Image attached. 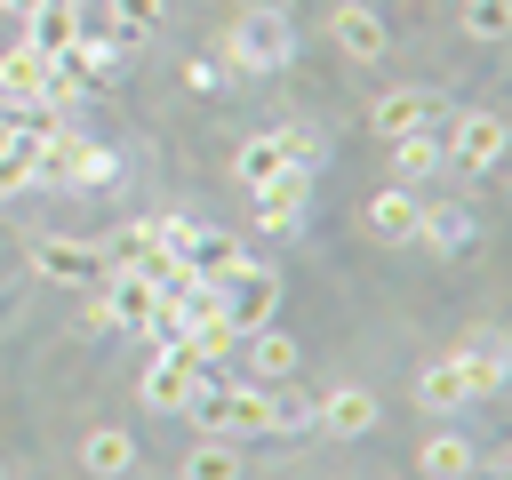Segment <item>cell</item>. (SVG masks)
Listing matches in <instances>:
<instances>
[{
    "instance_id": "277c9868",
    "label": "cell",
    "mask_w": 512,
    "mask_h": 480,
    "mask_svg": "<svg viewBox=\"0 0 512 480\" xmlns=\"http://www.w3.org/2000/svg\"><path fill=\"white\" fill-rule=\"evenodd\" d=\"M32 272H48V280H64V288H96V280H104V248L48 232V240H32Z\"/></svg>"
},
{
    "instance_id": "4316f807",
    "label": "cell",
    "mask_w": 512,
    "mask_h": 480,
    "mask_svg": "<svg viewBox=\"0 0 512 480\" xmlns=\"http://www.w3.org/2000/svg\"><path fill=\"white\" fill-rule=\"evenodd\" d=\"M272 144H280V160H288V168H304V176H312V168H320V152H328V144H320V128H272Z\"/></svg>"
},
{
    "instance_id": "d6986e66",
    "label": "cell",
    "mask_w": 512,
    "mask_h": 480,
    "mask_svg": "<svg viewBox=\"0 0 512 480\" xmlns=\"http://www.w3.org/2000/svg\"><path fill=\"white\" fill-rule=\"evenodd\" d=\"M240 440H224V432H200V448L184 456V480H240Z\"/></svg>"
},
{
    "instance_id": "2e32d148",
    "label": "cell",
    "mask_w": 512,
    "mask_h": 480,
    "mask_svg": "<svg viewBox=\"0 0 512 480\" xmlns=\"http://www.w3.org/2000/svg\"><path fill=\"white\" fill-rule=\"evenodd\" d=\"M104 304H112V328H144L152 304H160V288L144 272H104Z\"/></svg>"
},
{
    "instance_id": "9c48e42d",
    "label": "cell",
    "mask_w": 512,
    "mask_h": 480,
    "mask_svg": "<svg viewBox=\"0 0 512 480\" xmlns=\"http://www.w3.org/2000/svg\"><path fill=\"white\" fill-rule=\"evenodd\" d=\"M16 16H24V40H32L40 56H64V48L80 40V24H88V8H72V0H24Z\"/></svg>"
},
{
    "instance_id": "d6a6232c",
    "label": "cell",
    "mask_w": 512,
    "mask_h": 480,
    "mask_svg": "<svg viewBox=\"0 0 512 480\" xmlns=\"http://www.w3.org/2000/svg\"><path fill=\"white\" fill-rule=\"evenodd\" d=\"M16 8H24V0H0V16H16Z\"/></svg>"
},
{
    "instance_id": "f546056e",
    "label": "cell",
    "mask_w": 512,
    "mask_h": 480,
    "mask_svg": "<svg viewBox=\"0 0 512 480\" xmlns=\"http://www.w3.org/2000/svg\"><path fill=\"white\" fill-rule=\"evenodd\" d=\"M184 88H200V96L224 88V64H184Z\"/></svg>"
},
{
    "instance_id": "4dcf8cb0",
    "label": "cell",
    "mask_w": 512,
    "mask_h": 480,
    "mask_svg": "<svg viewBox=\"0 0 512 480\" xmlns=\"http://www.w3.org/2000/svg\"><path fill=\"white\" fill-rule=\"evenodd\" d=\"M480 464H488L480 480H512V472H504V448H496V456H480Z\"/></svg>"
},
{
    "instance_id": "3957f363",
    "label": "cell",
    "mask_w": 512,
    "mask_h": 480,
    "mask_svg": "<svg viewBox=\"0 0 512 480\" xmlns=\"http://www.w3.org/2000/svg\"><path fill=\"white\" fill-rule=\"evenodd\" d=\"M368 128L392 144V136H440V88H392L368 104Z\"/></svg>"
},
{
    "instance_id": "6da1fadb",
    "label": "cell",
    "mask_w": 512,
    "mask_h": 480,
    "mask_svg": "<svg viewBox=\"0 0 512 480\" xmlns=\"http://www.w3.org/2000/svg\"><path fill=\"white\" fill-rule=\"evenodd\" d=\"M184 408H192V424H200V432L256 440V432H264V416H272V392H264L256 376H232V384H208V376H200Z\"/></svg>"
},
{
    "instance_id": "7402d4cb",
    "label": "cell",
    "mask_w": 512,
    "mask_h": 480,
    "mask_svg": "<svg viewBox=\"0 0 512 480\" xmlns=\"http://www.w3.org/2000/svg\"><path fill=\"white\" fill-rule=\"evenodd\" d=\"M416 408H432V416L464 408V376H456V360H432V368L416 376Z\"/></svg>"
},
{
    "instance_id": "5bb4252c",
    "label": "cell",
    "mask_w": 512,
    "mask_h": 480,
    "mask_svg": "<svg viewBox=\"0 0 512 480\" xmlns=\"http://www.w3.org/2000/svg\"><path fill=\"white\" fill-rule=\"evenodd\" d=\"M416 216H424V200H416L408 184H384V192L360 208V224H368L376 240H416Z\"/></svg>"
},
{
    "instance_id": "4fadbf2b",
    "label": "cell",
    "mask_w": 512,
    "mask_h": 480,
    "mask_svg": "<svg viewBox=\"0 0 512 480\" xmlns=\"http://www.w3.org/2000/svg\"><path fill=\"white\" fill-rule=\"evenodd\" d=\"M40 88H48V56H40L32 40H16V48L0 56V104H40V112H48Z\"/></svg>"
},
{
    "instance_id": "836d02e7",
    "label": "cell",
    "mask_w": 512,
    "mask_h": 480,
    "mask_svg": "<svg viewBox=\"0 0 512 480\" xmlns=\"http://www.w3.org/2000/svg\"><path fill=\"white\" fill-rule=\"evenodd\" d=\"M72 8H104V0H72Z\"/></svg>"
},
{
    "instance_id": "5b68a950",
    "label": "cell",
    "mask_w": 512,
    "mask_h": 480,
    "mask_svg": "<svg viewBox=\"0 0 512 480\" xmlns=\"http://www.w3.org/2000/svg\"><path fill=\"white\" fill-rule=\"evenodd\" d=\"M280 312V272H264V264H240L232 280H224V320L248 336V328H264Z\"/></svg>"
},
{
    "instance_id": "e575fe53",
    "label": "cell",
    "mask_w": 512,
    "mask_h": 480,
    "mask_svg": "<svg viewBox=\"0 0 512 480\" xmlns=\"http://www.w3.org/2000/svg\"><path fill=\"white\" fill-rule=\"evenodd\" d=\"M0 480H8V472H0Z\"/></svg>"
},
{
    "instance_id": "44dd1931",
    "label": "cell",
    "mask_w": 512,
    "mask_h": 480,
    "mask_svg": "<svg viewBox=\"0 0 512 480\" xmlns=\"http://www.w3.org/2000/svg\"><path fill=\"white\" fill-rule=\"evenodd\" d=\"M232 344H240V328H232V320H224V312H200V320H192V328H184V352H192V360H200V368H208V360H224V352H232Z\"/></svg>"
},
{
    "instance_id": "e0dca14e",
    "label": "cell",
    "mask_w": 512,
    "mask_h": 480,
    "mask_svg": "<svg viewBox=\"0 0 512 480\" xmlns=\"http://www.w3.org/2000/svg\"><path fill=\"white\" fill-rule=\"evenodd\" d=\"M80 464H88L96 480H128V472H136V440L112 432V424H96V432L80 440Z\"/></svg>"
},
{
    "instance_id": "7a4b0ae2",
    "label": "cell",
    "mask_w": 512,
    "mask_h": 480,
    "mask_svg": "<svg viewBox=\"0 0 512 480\" xmlns=\"http://www.w3.org/2000/svg\"><path fill=\"white\" fill-rule=\"evenodd\" d=\"M288 48H296L288 16H280V8H248V16L224 32V72H240V80H256V72H280V64H288Z\"/></svg>"
},
{
    "instance_id": "83f0119b",
    "label": "cell",
    "mask_w": 512,
    "mask_h": 480,
    "mask_svg": "<svg viewBox=\"0 0 512 480\" xmlns=\"http://www.w3.org/2000/svg\"><path fill=\"white\" fill-rule=\"evenodd\" d=\"M320 424V400H296V392H272V416H264V432H312Z\"/></svg>"
},
{
    "instance_id": "cb8c5ba5",
    "label": "cell",
    "mask_w": 512,
    "mask_h": 480,
    "mask_svg": "<svg viewBox=\"0 0 512 480\" xmlns=\"http://www.w3.org/2000/svg\"><path fill=\"white\" fill-rule=\"evenodd\" d=\"M280 168H288V160H280V144H272V136H248V144H240V160H232V176H240L248 192H256V184H272Z\"/></svg>"
},
{
    "instance_id": "ac0fdd59",
    "label": "cell",
    "mask_w": 512,
    "mask_h": 480,
    "mask_svg": "<svg viewBox=\"0 0 512 480\" xmlns=\"http://www.w3.org/2000/svg\"><path fill=\"white\" fill-rule=\"evenodd\" d=\"M416 472H424V480H472V440H464V432H432V440L416 448Z\"/></svg>"
},
{
    "instance_id": "8fae6325",
    "label": "cell",
    "mask_w": 512,
    "mask_h": 480,
    "mask_svg": "<svg viewBox=\"0 0 512 480\" xmlns=\"http://www.w3.org/2000/svg\"><path fill=\"white\" fill-rule=\"evenodd\" d=\"M304 192H312V176H304V168H280L272 184H256V192H248V200H256V224H264V232H296Z\"/></svg>"
},
{
    "instance_id": "9a60e30c",
    "label": "cell",
    "mask_w": 512,
    "mask_h": 480,
    "mask_svg": "<svg viewBox=\"0 0 512 480\" xmlns=\"http://www.w3.org/2000/svg\"><path fill=\"white\" fill-rule=\"evenodd\" d=\"M240 344H248V376H256V384H280V376H296V360H304V352H296V336H288V328H272V320H264V328H248Z\"/></svg>"
},
{
    "instance_id": "7c38bea8",
    "label": "cell",
    "mask_w": 512,
    "mask_h": 480,
    "mask_svg": "<svg viewBox=\"0 0 512 480\" xmlns=\"http://www.w3.org/2000/svg\"><path fill=\"white\" fill-rule=\"evenodd\" d=\"M320 432H336V440H368V432H376V392H368V384H336V392L320 400Z\"/></svg>"
},
{
    "instance_id": "8992f818",
    "label": "cell",
    "mask_w": 512,
    "mask_h": 480,
    "mask_svg": "<svg viewBox=\"0 0 512 480\" xmlns=\"http://www.w3.org/2000/svg\"><path fill=\"white\" fill-rule=\"evenodd\" d=\"M192 384H200V360H192V352H184V344H160V352H152V368H144V384H136V392H144V408H160V416H176V408H184V400H192Z\"/></svg>"
},
{
    "instance_id": "ffe728a7",
    "label": "cell",
    "mask_w": 512,
    "mask_h": 480,
    "mask_svg": "<svg viewBox=\"0 0 512 480\" xmlns=\"http://www.w3.org/2000/svg\"><path fill=\"white\" fill-rule=\"evenodd\" d=\"M416 240H424V248H464V240H472V208H456V200H432V208L416 216Z\"/></svg>"
},
{
    "instance_id": "603a6c76",
    "label": "cell",
    "mask_w": 512,
    "mask_h": 480,
    "mask_svg": "<svg viewBox=\"0 0 512 480\" xmlns=\"http://www.w3.org/2000/svg\"><path fill=\"white\" fill-rule=\"evenodd\" d=\"M96 248H104V272H136V264L152 256V224H120V232H104Z\"/></svg>"
},
{
    "instance_id": "30bf717a",
    "label": "cell",
    "mask_w": 512,
    "mask_h": 480,
    "mask_svg": "<svg viewBox=\"0 0 512 480\" xmlns=\"http://www.w3.org/2000/svg\"><path fill=\"white\" fill-rule=\"evenodd\" d=\"M448 360H456V376H464V400H496V392H504V344H496L488 328L464 336Z\"/></svg>"
},
{
    "instance_id": "484cf974",
    "label": "cell",
    "mask_w": 512,
    "mask_h": 480,
    "mask_svg": "<svg viewBox=\"0 0 512 480\" xmlns=\"http://www.w3.org/2000/svg\"><path fill=\"white\" fill-rule=\"evenodd\" d=\"M160 8H168V0H104V16L120 24V48H136V40L160 24Z\"/></svg>"
},
{
    "instance_id": "1f68e13d",
    "label": "cell",
    "mask_w": 512,
    "mask_h": 480,
    "mask_svg": "<svg viewBox=\"0 0 512 480\" xmlns=\"http://www.w3.org/2000/svg\"><path fill=\"white\" fill-rule=\"evenodd\" d=\"M8 144H16V120H0V152H8Z\"/></svg>"
},
{
    "instance_id": "52a82bcc",
    "label": "cell",
    "mask_w": 512,
    "mask_h": 480,
    "mask_svg": "<svg viewBox=\"0 0 512 480\" xmlns=\"http://www.w3.org/2000/svg\"><path fill=\"white\" fill-rule=\"evenodd\" d=\"M456 168H472V176H488L496 160H504V112H464L456 128H448V144H440Z\"/></svg>"
},
{
    "instance_id": "ba28073f",
    "label": "cell",
    "mask_w": 512,
    "mask_h": 480,
    "mask_svg": "<svg viewBox=\"0 0 512 480\" xmlns=\"http://www.w3.org/2000/svg\"><path fill=\"white\" fill-rule=\"evenodd\" d=\"M328 32H336V48H344L352 64H376V56L392 48V32H384V16H376L368 0H336V8H328Z\"/></svg>"
},
{
    "instance_id": "f1b7e54d",
    "label": "cell",
    "mask_w": 512,
    "mask_h": 480,
    "mask_svg": "<svg viewBox=\"0 0 512 480\" xmlns=\"http://www.w3.org/2000/svg\"><path fill=\"white\" fill-rule=\"evenodd\" d=\"M464 32L472 40H504L512 32V0H464Z\"/></svg>"
},
{
    "instance_id": "d4e9b609",
    "label": "cell",
    "mask_w": 512,
    "mask_h": 480,
    "mask_svg": "<svg viewBox=\"0 0 512 480\" xmlns=\"http://www.w3.org/2000/svg\"><path fill=\"white\" fill-rule=\"evenodd\" d=\"M440 160H448V152H440V136H392V168H400L408 184H416V176H432Z\"/></svg>"
}]
</instances>
